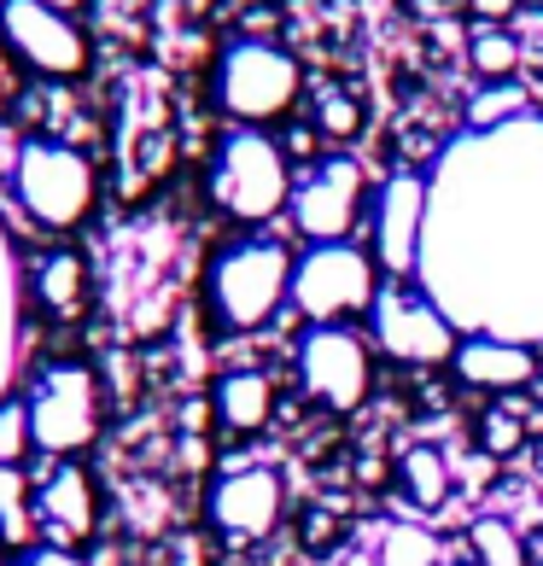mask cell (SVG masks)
Wrapping results in <instances>:
<instances>
[{"mask_svg":"<svg viewBox=\"0 0 543 566\" xmlns=\"http://www.w3.org/2000/svg\"><path fill=\"white\" fill-rule=\"evenodd\" d=\"M275 146H281V158L292 164V176L327 158V140L316 135V123H304V117H286V123H281V135H275Z\"/></svg>","mask_w":543,"mask_h":566,"instance_id":"cell-26","label":"cell"},{"mask_svg":"<svg viewBox=\"0 0 543 566\" xmlns=\"http://www.w3.org/2000/svg\"><path fill=\"white\" fill-rule=\"evenodd\" d=\"M292 374L316 415L357 421L380 386V350H374L368 327H304L292 339Z\"/></svg>","mask_w":543,"mask_h":566,"instance_id":"cell-4","label":"cell"},{"mask_svg":"<svg viewBox=\"0 0 543 566\" xmlns=\"http://www.w3.org/2000/svg\"><path fill=\"white\" fill-rule=\"evenodd\" d=\"M275 403H281V386L269 368H222L211 386V415H217V432L228 444L263 438L275 427Z\"/></svg>","mask_w":543,"mask_h":566,"instance_id":"cell-16","label":"cell"},{"mask_svg":"<svg viewBox=\"0 0 543 566\" xmlns=\"http://www.w3.org/2000/svg\"><path fill=\"white\" fill-rule=\"evenodd\" d=\"M368 199H374V181H368V170H363V158L327 153L322 164H310V170L292 176L286 228H292V240H304V245L363 240Z\"/></svg>","mask_w":543,"mask_h":566,"instance_id":"cell-8","label":"cell"},{"mask_svg":"<svg viewBox=\"0 0 543 566\" xmlns=\"http://www.w3.org/2000/svg\"><path fill=\"white\" fill-rule=\"evenodd\" d=\"M374 549H380V566H445V537L427 520H386Z\"/></svg>","mask_w":543,"mask_h":566,"instance_id":"cell-23","label":"cell"},{"mask_svg":"<svg viewBox=\"0 0 543 566\" xmlns=\"http://www.w3.org/2000/svg\"><path fill=\"white\" fill-rule=\"evenodd\" d=\"M211 205L217 217H228L246 234H258L275 217H286V199H292V164L281 158V146L269 129H228L217 140V158H211Z\"/></svg>","mask_w":543,"mask_h":566,"instance_id":"cell-2","label":"cell"},{"mask_svg":"<svg viewBox=\"0 0 543 566\" xmlns=\"http://www.w3.org/2000/svg\"><path fill=\"white\" fill-rule=\"evenodd\" d=\"M543 368V350L526 339H503V333H462V345L450 356V374L456 386L473 391V397H514V391H532Z\"/></svg>","mask_w":543,"mask_h":566,"instance_id":"cell-13","label":"cell"},{"mask_svg":"<svg viewBox=\"0 0 543 566\" xmlns=\"http://www.w3.org/2000/svg\"><path fill=\"white\" fill-rule=\"evenodd\" d=\"M398 496L409 520H427V526H438L456 502H462V485H456V461L450 450L438 444V438L415 432L398 444Z\"/></svg>","mask_w":543,"mask_h":566,"instance_id":"cell-15","label":"cell"},{"mask_svg":"<svg viewBox=\"0 0 543 566\" xmlns=\"http://www.w3.org/2000/svg\"><path fill=\"white\" fill-rule=\"evenodd\" d=\"M427 199H432V181L421 170H386L380 187H374L357 245H368L380 281H415L421 240H427Z\"/></svg>","mask_w":543,"mask_h":566,"instance_id":"cell-10","label":"cell"},{"mask_svg":"<svg viewBox=\"0 0 543 566\" xmlns=\"http://www.w3.org/2000/svg\"><path fill=\"white\" fill-rule=\"evenodd\" d=\"M217 112L234 129H281L304 99V65L281 41H228L217 59Z\"/></svg>","mask_w":543,"mask_h":566,"instance_id":"cell-3","label":"cell"},{"mask_svg":"<svg viewBox=\"0 0 543 566\" xmlns=\"http://www.w3.org/2000/svg\"><path fill=\"white\" fill-rule=\"evenodd\" d=\"M445 566H473V560H468V555H456V560H445Z\"/></svg>","mask_w":543,"mask_h":566,"instance_id":"cell-32","label":"cell"},{"mask_svg":"<svg viewBox=\"0 0 543 566\" xmlns=\"http://www.w3.org/2000/svg\"><path fill=\"white\" fill-rule=\"evenodd\" d=\"M368 339L380 350V363L404 374H427V368H450L462 327L445 316V304L421 281H380V298L368 310Z\"/></svg>","mask_w":543,"mask_h":566,"instance_id":"cell-7","label":"cell"},{"mask_svg":"<svg viewBox=\"0 0 543 566\" xmlns=\"http://www.w3.org/2000/svg\"><path fill=\"white\" fill-rule=\"evenodd\" d=\"M520 117H532V94L520 88V82H491V88H473L468 112H462L468 135H497V129H509V123H520Z\"/></svg>","mask_w":543,"mask_h":566,"instance_id":"cell-24","label":"cell"},{"mask_svg":"<svg viewBox=\"0 0 543 566\" xmlns=\"http://www.w3.org/2000/svg\"><path fill=\"white\" fill-rule=\"evenodd\" d=\"M30 520L53 537V549H82L100 532V485L82 461H53V473L35 485Z\"/></svg>","mask_w":543,"mask_h":566,"instance_id":"cell-14","label":"cell"},{"mask_svg":"<svg viewBox=\"0 0 543 566\" xmlns=\"http://www.w3.org/2000/svg\"><path fill=\"white\" fill-rule=\"evenodd\" d=\"M468 71H473L479 88H491V82H520L526 48H520L514 24H468Z\"/></svg>","mask_w":543,"mask_h":566,"instance_id":"cell-20","label":"cell"},{"mask_svg":"<svg viewBox=\"0 0 543 566\" xmlns=\"http://www.w3.org/2000/svg\"><path fill=\"white\" fill-rule=\"evenodd\" d=\"M310 123H316V135L327 146H357L368 135V99L340 88V82H322V88L310 94Z\"/></svg>","mask_w":543,"mask_h":566,"instance_id":"cell-22","label":"cell"},{"mask_svg":"<svg viewBox=\"0 0 543 566\" xmlns=\"http://www.w3.org/2000/svg\"><path fill=\"white\" fill-rule=\"evenodd\" d=\"M286 520H292V549H299V560L333 566L351 543H357V514H351L340 496H310Z\"/></svg>","mask_w":543,"mask_h":566,"instance_id":"cell-17","label":"cell"},{"mask_svg":"<svg viewBox=\"0 0 543 566\" xmlns=\"http://www.w3.org/2000/svg\"><path fill=\"white\" fill-rule=\"evenodd\" d=\"M526 0H468V24H514Z\"/></svg>","mask_w":543,"mask_h":566,"instance_id":"cell-27","label":"cell"},{"mask_svg":"<svg viewBox=\"0 0 543 566\" xmlns=\"http://www.w3.org/2000/svg\"><path fill=\"white\" fill-rule=\"evenodd\" d=\"M462 549L473 566H526V532L503 509H479L462 532Z\"/></svg>","mask_w":543,"mask_h":566,"instance_id":"cell-21","label":"cell"},{"mask_svg":"<svg viewBox=\"0 0 543 566\" xmlns=\"http://www.w3.org/2000/svg\"><path fill=\"white\" fill-rule=\"evenodd\" d=\"M286 514H292L286 473L269 468V461H240V468H222L211 479V491H205V520H211V532L222 543H240V549L275 537Z\"/></svg>","mask_w":543,"mask_h":566,"instance_id":"cell-11","label":"cell"},{"mask_svg":"<svg viewBox=\"0 0 543 566\" xmlns=\"http://www.w3.org/2000/svg\"><path fill=\"white\" fill-rule=\"evenodd\" d=\"M292 258H299V251L275 234L228 240L211 258V269H205V322H211V333L252 339V333L275 327L286 316Z\"/></svg>","mask_w":543,"mask_h":566,"instance_id":"cell-1","label":"cell"},{"mask_svg":"<svg viewBox=\"0 0 543 566\" xmlns=\"http://www.w3.org/2000/svg\"><path fill=\"white\" fill-rule=\"evenodd\" d=\"M12 566H88V560H76L71 549H30V555H18Z\"/></svg>","mask_w":543,"mask_h":566,"instance_id":"cell-28","label":"cell"},{"mask_svg":"<svg viewBox=\"0 0 543 566\" xmlns=\"http://www.w3.org/2000/svg\"><path fill=\"white\" fill-rule=\"evenodd\" d=\"M35 450V432H30V409L18 403H0V468L7 473H24V461Z\"/></svg>","mask_w":543,"mask_h":566,"instance_id":"cell-25","label":"cell"},{"mask_svg":"<svg viewBox=\"0 0 543 566\" xmlns=\"http://www.w3.org/2000/svg\"><path fill=\"white\" fill-rule=\"evenodd\" d=\"M520 468H526L532 485H543V432L537 427H532V444H526V461H520Z\"/></svg>","mask_w":543,"mask_h":566,"instance_id":"cell-29","label":"cell"},{"mask_svg":"<svg viewBox=\"0 0 543 566\" xmlns=\"http://www.w3.org/2000/svg\"><path fill=\"white\" fill-rule=\"evenodd\" d=\"M12 193L24 205V217L48 234H76L100 205V176L88 153H76L65 140H24L12 158Z\"/></svg>","mask_w":543,"mask_h":566,"instance_id":"cell-6","label":"cell"},{"mask_svg":"<svg viewBox=\"0 0 543 566\" xmlns=\"http://www.w3.org/2000/svg\"><path fill=\"white\" fill-rule=\"evenodd\" d=\"M532 444V421L514 415L503 397H479L468 409V450L485 461V468H520Z\"/></svg>","mask_w":543,"mask_h":566,"instance_id":"cell-18","label":"cell"},{"mask_svg":"<svg viewBox=\"0 0 543 566\" xmlns=\"http://www.w3.org/2000/svg\"><path fill=\"white\" fill-rule=\"evenodd\" d=\"M24 409H30L35 450L53 461H82V450H94L100 427H106V415H100V380L88 363H48L35 374Z\"/></svg>","mask_w":543,"mask_h":566,"instance_id":"cell-9","label":"cell"},{"mask_svg":"<svg viewBox=\"0 0 543 566\" xmlns=\"http://www.w3.org/2000/svg\"><path fill=\"white\" fill-rule=\"evenodd\" d=\"M333 566H380V549H374V543H351Z\"/></svg>","mask_w":543,"mask_h":566,"instance_id":"cell-30","label":"cell"},{"mask_svg":"<svg viewBox=\"0 0 543 566\" xmlns=\"http://www.w3.org/2000/svg\"><path fill=\"white\" fill-rule=\"evenodd\" d=\"M48 7H53V12H71V18H76L82 7H88V0H48Z\"/></svg>","mask_w":543,"mask_h":566,"instance_id":"cell-31","label":"cell"},{"mask_svg":"<svg viewBox=\"0 0 543 566\" xmlns=\"http://www.w3.org/2000/svg\"><path fill=\"white\" fill-rule=\"evenodd\" d=\"M0 30L35 76L71 82L88 71V35L71 12H53L48 0H0Z\"/></svg>","mask_w":543,"mask_h":566,"instance_id":"cell-12","label":"cell"},{"mask_svg":"<svg viewBox=\"0 0 543 566\" xmlns=\"http://www.w3.org/2000/svg\"><path fill=\"white\" fill-rule=\"evenodd\" d=\"M35 304L48 310L53 322H76L82 304H88V263H82V251L71 245H53L48 258L35 263Z\"/></svg>","mask_w":543,"mask_h":566,"instance_id":"cell-19","label":"cell"},{"mask_svg":"<svg viewBox=\"0 0 543 566\" xmlns=\"http://www.w3.org/2000/svg\"><path fill=\"white\" fill-rule=\"evenodd\" d=\"M374 298H380V269H374L368 245H357V240L304 245L292 258L286 310L304 327H363Z\"/></svg>","mask_w":543,"mask_h":566,"instance_id":"cell-5","label":"cell"}]
</instances>
